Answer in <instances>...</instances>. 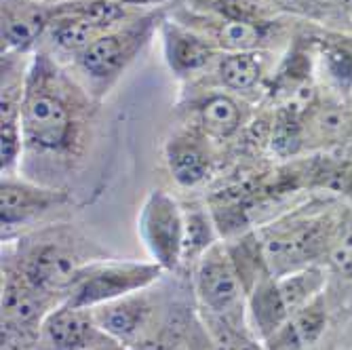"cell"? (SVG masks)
<instances>
[{
	"label": "cell",
	"mask_w": 352,
	"mask_h": 350,
	"mask_svg": "<svg viewBox=\"0 0 352 350\" xmlns=\"http://www.w3.org/2000/svg\"><path fill=\"white\" fill-rule=\"evenodd\" d=\"M142 232L152 256L167 268L175 266L186 239V226L177 205L165 193H152L142 211Z\"/></svg>",
	"instance_id": "1"
},
{
	"label": "cell",
	"mask_w": 352,
	"mask_h": 350,
	"mask_svg": "<svg viewBox=\"0 0 352 350\" xmlns=\"http://www.w3.org/2000/svg\"><path fill=\"white\" fill-rule=\"evenodd\" d=\"M21 120L28 140L49 150L66 144L72 127L66 104L49 91H32L28 95Z\"/></svg>",
	"instance_id": "2"
},
{
	"label": "cell",
	"mask_w": 352,
	"mask_h": 350,
	"mask_svg": "<svg viewBox=\"0 0 352 350\" xmlns=\"http://www.w3.org/2000/svg\"><path fill=\"white\" fill-rule=\"evenodd\" d=\"M156 274H158V266H146V264L142 266L124 264V266L104 268L80 283V287L70 300V306L82 308V306H93L102 302H112L118 296L142 289L144 285L156 278Z\"/></svg>",
	"instance_id": "3"
},
{
	"label": "cell",
	"mask_w": 352,
	"mask_h": 350,
	"mask_svg": "<svg viewBox=\"0 0 352 350\" xmlns=\"http://www.w3.org/2000/svg\"><path fill=\"white\" fill-rule=\"evenodd\" d=\"M197 285L205 306L217 314L230 312L241 298V281L234 262L217 247L209 249L201 262Z\"/></svg>",
	"instance_id": "4"
},
{
	"label": "cell",
	"mask_w": 352,
	"mask_h": 350,
	"mask_svg": "<svg viewBox=\"0 0 352 350\" xmlns=\"http://www.w3.org/2000/svg\"><path fill=\"white\" fill-rule=\"evenodd\" d=\"M78 276V264L72 253L61 247H43L28 262V278L38 289L68 287Z\"/></svg>",
	"instance_id": "5"
},
{
	"label": "cell",
	"mask_w": 352,
	"mask_h": 350,
	"mask_svg": "<svg viewBox=\"0 0 352 350\" xmlns=\"http://www.w3.org/2000/svg\"><path fill=\"white\" fill-rule=\"evenodd\" d=\"M57 195L51 190H41L28 184L5 182L0 207H3V226H13L19 221L30 219L32 215L47 211L53 203H57Z\"/></svg>",
	"instance_id": "6"
},
{
	"label": "cell",
	"mask_w": 352,
	"mask_h": 350,
	"mask_svg": "<svg viewBox=\"0 0 352 350\" xmlns=\"http://www.w3.org/2000/svg\"><path fill=\"white\" fill-rule=\"evenodd\" d=\"M131 41L133 39H129L126 34H102L80 53V66L85 68L87 74L95 78L112 76L124 66L126 57L131 55Z\"/></svg>",
	"instance_id": "7"
},
{
	"label": "cell",
	"mask_w": 352,
	"mask_h": 350,
	"mask_svg": "<svg viewBox=\"0 0 352 350\" xmlns=\"http://www.w3.org/2000/svg\"><path fill=\"white\" fill-rule=\"evenodd\" d=\"M167 55L177 72H192L203 68L213 57V47L188 30L167 28Z\"/></svg>",
	"instance_id": "8"
},
{
	"label": "cell",
	"mask_w": 352,
	"mask_h": 350,
	"mask_svg": "<svg viewBox=\"0 0 352 350\" xmlns=\"http://www.w3.org/2000/svg\"><path fill=\"white\" fill-rule=\"evenodd\" d=\"M89 329V319L80 312V308L72 306L53 312L45 323V333L57 350H76L85 346Z\"/></svg>",
	"instance_id": "9"
},
{
	"label": "cell",
	"mask_w": 352,
	"mask_h": 350,
	"mask_svg": "<svg viewBox=\"0 0 352 350\" xmlns=\"http://www.w3.org/2000/svg\"><path fill=\"white\" fill-rule=\"evenodd\" d=\"M47 19L34 9H13L9 3L3 5V39L9 47L25 49L36 41Z\"/></svg>",
	"instance_id": "10"
},
{
	"label": "cell",
	"mask_w": 352,
	"mask_h": 350,
	"mask_svg": "<svg viewBox=\"0 0 352 350\" xmlns=\"http://www.w3.org/2000/svg\"><path fill=\"white\" fill-rule=\"evenodd\" d=\"M167 161L173 177L182 186H195L203 182L207 175V158L195 142L188 140L171 142L167 150Z\"/></svg>",
	"instance_id": "11"
},
{
	"label": "cell",
	"mask_w": 352,
	"mask_h": 350,
	"mask_svg": "<svg viewBox=\"0 0 352 350\" xmlns=\"http://www.w3.org/2000/svg\"><path fill=\"white\" fill-rule=\"evenodd\" d=\"M302 127H306L308 133L321 142H342L352 129V118L344 106L329 102L323 106H312L308 122H302Z\"/></svg>",
	"instance_id": "12"
},
{
	"label": "cell",
	"mask_w": 352,
	"mask_h": 350,
	"mask_svg": "<svg viewBox=\"0 0 352 350\" xmlns=\"http://www.w3.org/2000/svg\"><path fill=\"white\" fill-rule=\"evenodd\" d=\"M241 108L228 95H213L201 108L205 131L215 138H228L241 127Z\"/></svg>",
	"instance_id": "13"
},
{
	"label": "cell",
	"mask_w": 352,
	"mask_h": 350,
	"mask_svg": "<svg viewBox=\"0 0 352 350\" xmlns=\"http://www.w3.org/2000/svg\"><path fill=\"white\" fill-rule=\"evenodd\" d=\"M262 74V61L260 55L251 51L228 53L219 63V78L232 91H245L258 83Z\"/></svg>",
	"instance_id": "14"
},
{
	"label": "cell",
	"mask_w": 352,
	"mask_h": 350,
	"mask_svg": "<svg viewBox=\"0 0 352 350\" xmlns=\"http://www.w3.org/2000/svg\"><path fill=\"white\" fill-rule=\"evenodd\" d=\"M146 306L140 300H122L104 306L98 312V323L116 338H129L140 327Z\"/></svg>",
	"instance_id": "15"
},
{
	"label": "cell",
	"mask_w": 352,
	"mask_h": 350,
	"mask_svg": "<svg viewBox=\"0 0 352 350\" xmlns=\"http://www.w3.org/2000/svg\"><path fill=\"white\" fill-rule=\"evenodd\" d=\"M266 23H253L241 19H226L223 17L215 30V41L221 49L230 53L253 51L264 39Z\"/></svg>",
	"instance_id": "16"
},
{
	"label": "cell",
	"mask_w": 352,
	"mask_h": 350,
	"mask_svg": "<svg viewBox=\"0 0 352 350\" xmlns=\"http://www.w3.org/2000/svg\"><path fill=\"white\" fill-rule=\"evenodd\" d=\"M102 32L104 30H100L98 25L70 13L61 15L57 21H53V41L66 51L82 53L89 45H93L102 36Z\"/></svg>",
	"instance_id": "17"
},
{
	"label": "cell",
	"mask_w": 352,
	"mask_h": 350,
	"mask_svg": "<svg viewBox=\"0 0 352 350\" xmlns=\"http://www.w3.org/2000/svg\"><path fill=\"white\" fill-rule=\"evenodd\" d=\"M253 314H255V321H258L260 329L266 336L274 333L280 327L285 314H287V308L283 304L278 285H274L270 281H264L258 285V289H255V296H253Z\"/></svg>",
	"instance_id": "18"
},
{
	"label": "cell",
	"mask_w": 352,
	"mask_h": 350,
	"mask_svg": "<svg viewBox=\"0 0 352 350\" xmlns=\"http://www.w3.org/2000/svg\"><path fill=\"white\" fill-rule=\"evenodd\" d=\"M318 283H321V278H318V272H314V270L285 276L278 283V292H280V298H283L287 312L300 310L306 304V300L310 298V294L316 292Z\"/></svg>",
	"instance_id": "19"
},
{
	"label": "cell",
	"mask_w": 352,
	"mask_h": 350,
	"mask_svg": "<svg viewBox=\"0 0 352 350\" xmlns=\"http://www.w3.org/2000/svg\"><path fill=\"white\" fill-rule=\"evenodd\" d=\"M70 7H72L68 11L70 15L82 17L89 23L98 25L100 30L112 28L116 21H120L126 15L122 3H116V0H87V3L70 5Z\"/></svg>",
	"instance_id": "20"
},
{
	"label": "cell",
	"mask_w": 352,
	"mask_h": 350,
	"mask_svg": "<svg viewBox=\"0 0 352 350\" xmlns=\"http://www.w3.org/2000/svg\"><path fill=\"white\" fill-rule=\"evenodd\" d=\"M41 310L38 300L25 289L19 287H9L3 298V316L7 323L13 325H25L36 319Z\"/></svg>",
	"instance_id": "21"
},
{
	"label": "cell",
	"mask_w": 352,
	"mask_h": 350,
	"mask_svg": "<svg viewBox=\"0 0 352 350\" xmlns=\"http://www.w3.org/2000/svg\"><path fill=\"white\" fill-rule=\"evenodd\" d=\"M215 11L226 19L266 23L270 0H215Z\"/></svg>",
	"instance_id": "22"
},
{
	"label": "cell",
	"mask_w": 352,
	"mask_h": 350,
	"mask_svg": "<svg viewBox=\"0 0 352 350\" xmlns=\"http://www.w3.org/2000/svg\"><path fill=\"white\" fill-rule=\"evenodd\" d=\"M21 131L17 127V114L11 102L3 95V167H11L19 154Z\"/></svg>",
	"instance_id": "23"
},
{
	"label": "cell",
	"mask_w": 352,
	"mask_h": 350,
	"mask_svg": "<svg viewBox=\"0 0 352 350\" xmlns=\"http://www.w3.org/2000/svg\"><path fill=\"white\" fill-rule=\"evenodd\" d=\"M331 262L342 274L352 276V217L342 221L331 241Z\"/></svg>",
	"instance_id": "24"
},
{
	"label": "cell",
	"mask_w": 352,
	"mask_h": 350,
	"mask_svg": "<svg viewBox=\"0 0 352 350\" xmlns=\"http://www.w3.org/2000/svg\"><path fill=\"white\" fill-rule=\"evenodd\" d=\"M323 327V314L316 306H308V308H302V312L298 314V325H296V331L298 336H302L304 340H314L318 336Z\"/></svg>",
	"instance_id": "25"
},
{
	"label": "cell",
	"mask_w": 352,
	"mask_h": 350,
	"mask_svg": "<svg viewBox=\"0 0 352 350\" xmlns=\"http://www.w3.org/2000/svg\"><path fill=\"white\" fill-rule=\"evenodd\" d=\"M272 5L287 9V11H294V13H302V15H321L327 5L325 0H270Z\"/></svg>",
	"instance_id": "26"
},
{
	"label": "cell",
	"mask_w": 352,
	"mask_h": 350,
	"mask_svg": "<svg viewBox=\"0 0 352 350\" xmlns=\"http://www.w3.org/2000/svg\"><path fill=\"white\" fill-rule=\"evenodd\" d=\"M219 346H221V350H255L251 342H247L245 338L236 336L230 329L219 331Z\"/></svg>",
	"instance_id": "27"
},
{
	"label": "cell",
	"mask_w": 352,
	"mask_h": 350,
	"mask_svg": "<svg viewBox=\"0 0 352 350\" xmlns=\"http://www.w3.org/2000/svg\"><path fill=\"white\" fill-rule=\"evenodd\" d=\"M131 350H173L169 344L165 342H158V340H146V342H140L135 344Z\"/></svg>",
	"instance_id": "28"
},
{
	"label": "cell",
	"mask_w": 352,
	"mask_h": 350,
	"mask_svg": "<svg viewBox=\"0 0 352 350\" xmlns=\"http://www.w3.org/2000/svg\"><path fill=\"white\" fill-rule=\"evenodd\" d=\"M116 3H133V5H146V3H158V0H116Z\"/></svg>",
	"instance_id": "29"
},
{
	"label": "cell",
	"mask_w": 352,
	"mask_h": 350,
	"mask_svg": "<svg viewBox=\"0 0 352 350\" xmlns=\"http://www.w3.org/2000/svg\"><path fill=\"white\" fill-rule=\"evenodd\" d=\"M342 3H344V7L352 13V0H342Z\"/></svg>",
	"instance_id": "30"
},
{
	"label": "cell",
	"mask_w": 352,
	"mask_h": 350,
	"mask_svg": "<svg viewBox=\"0 0 352 350\" xmlns=\"http://www.w3.org/2000/svg\"><path fill=\"white\" fill-rule=\"evenodd\" d=\"M76 350H95V348H89V346H80V348H76Z\"/></svg>",
	"instance_id": "31"
}]
</instances>
